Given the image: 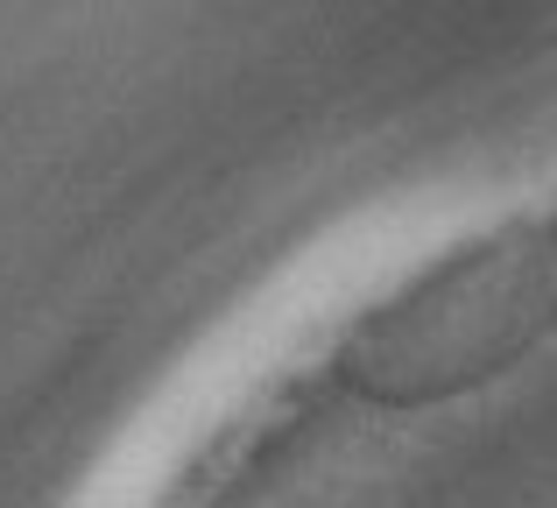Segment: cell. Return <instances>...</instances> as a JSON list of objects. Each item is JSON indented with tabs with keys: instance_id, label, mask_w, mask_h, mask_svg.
Returning a JSON list of instances; mask_svg holds the SVG:
<instances>
[{
	"instance_id": "6da1fadb",
	"label": "cell",
	"mask_w": 557,
	"mask_h": 508,
	"mask_svg": "<svg viewBox=\"0 0 557 508\" xmlns=\"http://www.w3.org/2000/svg\"><path fill=\"white\" fill-rule=\"evenodd\" d=\"M557 325V240L508 234L445 255L354 325L339 368L368 402H437L502 374Z\"/></svg>"
}]
</instances>
